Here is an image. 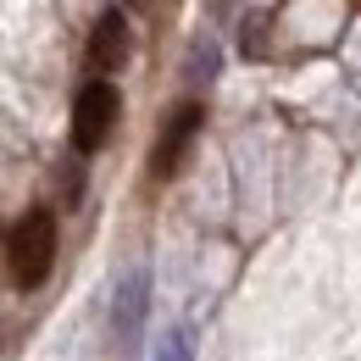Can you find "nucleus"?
Wrapping results in <instances>:
<instances>
[{
	"label": "nucleus",
	"mask_w": 361,
	"mask_h": 361,
	"mask_svg": "<svg viewBox=\"0 0 361 361\" xmlns=\"http://www.w3.org/2000/svg\"><path fill=\"white\" fill-rule=\"evenodd\" d=\"M128 50H134V23H128V11L123 6H106L100 17H94L90 28V73L94 84H111V73H123V61H128Z\"/></svg>",
	"instance_id": "nucleus-3"
},
{
	"label": "nucleus",
	"mask_w": 361,
	"mask_h": 361,
	"mask_svg": "<svg viewBox=\"0 0 361 361\" xmlns=\"http://www.w3.org/2000/svg\"><path fill=\"white\" fill-rule=\"evenodd\" d=\"M145 312H150V272L134 267L117 283V300H111V339H117V350H139Z\"/></svg>",
	"instance_id": "nucleus-5"
},
{
	"label": "nucleus",
	"mask_w": 361,
	"mask_h": 361,
	"mask_svg": "<svg viewBox=\"0 0 361 361\" xmlns=\"http://www.w3.org/2000/svg\"><path fill=\"white\" fill-rule=\"evenodd\" d=\"M117 117H123V94L117 84H84L78 100H73V150L78 156H100L106 139L117 134Z\"/></svg>",
	"instance_id": "nucleus-2"
},
{
	"label": "nucleus",
	"mask_w": 361,
	"mask_h": 361,
	"mask_svg": "<svg viewBox=\"0 0 361 361\" xmlns=\"http://www.w3.org/2000/svg\"><path fill=\"white\" fill-rule=\"evenodd\" d=\"M200 128H206V106L200 100L173 106V117H161V134H156V150H150V178H173Z\"/></svg>",
	"instance_id": "nucleus-4"
},
{
	"label": "nucleus",
	"mask_w": 361,
	"mask_h": 361,
	"mask_svg": "<svg viewBox=\"0 0 361 361\" xmlns=\"http://www.w3.org/2000/svg\"><path fill=\"white\" fill-rule=\"evenodd\" d=\"M267 23H272L267 6L245 17V28H239V50H245V56H262V50H267Z\"/></svg>",
	"instance_id": "nucleus-7"
},
{
	"label": "nucleus",
	"mask_w": 361,
	"mask_h": 361,
	"mask_svg": "<svg viewBox=\"0 0 361 361\" xmlns=\"http://www.w3.org/2000/svg\"><path fill=\"white\" fill-rule=\"evenodd\" d=\"M56 250H61V239H56V212L50 206H28L11 233H6V272H11V283L17 289H39L56 267Z\"/></svg>",
	"instance_id": "nucleus-1"
},
{
	"label": "nucleus",
	"mask_w": 361,
	"mask_h": 361,
	"mask_svg": "<svg viewBox=\"0 0 361 361\" xmlns=\"http://www.w3.org/2000/svg\"><path fill=\"white\" fill-rule=\"evenodd\" d=\"M150 361H195V339H189V328H167Z\"/></svg>",
	"instance_id": "nucleus-8"
},
{
	"label": "nucleus",
	"mask_w": 361,
	"mask_h": 361,
	"mask_svg": "<svg viewBox=\"0 0 361 361\" xmlns=\"http://www.w3.org/2000/svg\"><path fill=\"white\" fill-rule=\"evenodd\" d=\"M0 350H6V322H0Z\"/></svg>",
	"instance_id": "nucleus-9"
},
{
	"label": "nucleus",
	"mask_w": 361,
	"mask_h": 361,
	"mask_svg": "<svg viewBox=\"0 0 361 361\" xmlns=\"http://www.w3.org/2000/svg\"><path fill=\"white\" fill-rule=\"evenodd\" d=\"M217 67H223V50L212 45V39H195V45H189V61H183V78H189V84H212Z\"/></svg>",
	"instance_id": "nucleus-6"
}]
</instances>
